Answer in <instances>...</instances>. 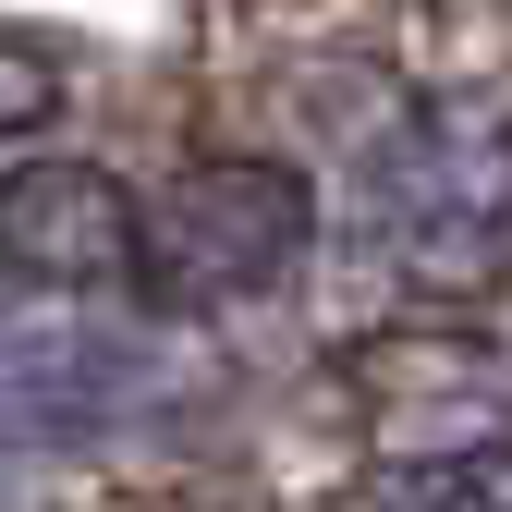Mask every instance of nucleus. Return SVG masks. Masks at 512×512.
I'll return each instance as SVG.
<instances>
[{"mask_svg":"<svg viewBox=\"0 0 512 512\" xmlns=\"http://www.w3.org/2000/svg\"><path fill=\"white\" fill-rule=\"evenodd\" d=\"M0 269L37 293H98L135 269V196L86 159H37L0 183Z\"/></svg>","mask_w":512,"mask_h":512,"instance_id":"obj_2","label":"nucleus"},{"mask_svg":"<svg viewBox=\"0 0 512 512\" xmlns=\"http://www.w3.org/2000/svg\"><path fill=\"white\" fill-rule=\"evenodd\" d=\"M49 110H61V61L25 49V37H0V135H37Z\"/></svg>","mask_w":512,"mask_h":512,"instance_id":"obj_4","label":"nucleus"},{"mask_svg":"<svg viewBox=\"0 0 512 512\" xmlns=\"http://www.w3.org/2000/svg\"><path fill=\"white\" fill-rule=\"evenodd\" d=\"M305 232H317V208L281 159H208L159 208H135V269L122 281H147L159 305H244L305 256Z\"/></svg>","mask_w":512,"mask_h":512,"instance_id":"obj_1","label":"nucleus"},{"mask_svg":"<svg viewBox=\"0 0 512 512\" xmlns=\"http://www.w3.org/2000/svg\"><path fill=\"white\" fill-rule=\"evenodd\" d=\"M342 512H500V476H488V452H464V464H391V476L342 488Z\"/></svg>","mask_w":512,"mask_h":512,"instance_id":"obj_3","label":"nucleus"}]
</instances>
